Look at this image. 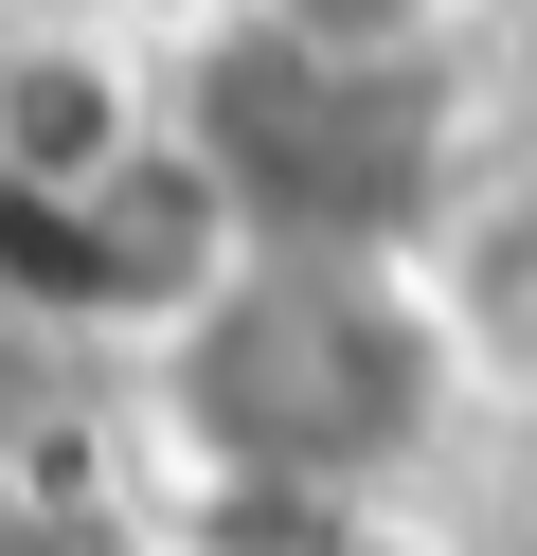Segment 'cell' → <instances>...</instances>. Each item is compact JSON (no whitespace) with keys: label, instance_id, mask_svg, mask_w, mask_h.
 <instances>
[{"label":"cell","instance_id":"obj_1","mask_svg":"<svg viewBox=\"0 0 537 556\" xmlns=\"http://www.w3.org/2000/svg\"><path fill=\"white\" fill-rule=\"evenodd\" d=\"M143 413H162L197 520H233L197 556H251V539L358 556L376 503L484 413V377L412 252H233V288L143 359Z\"/></svg>","mask_w":537,"mask_h":556},{"label":"cell","instance_id":"obj_2","mask_svg":"<svg viewBox=\"0 0 537 556\" xmlns=\"http://www.w3.org/2000/svg\"><path fill=\"white\" fill-rule=\"evenodd\" d=\"M179 126H197L215 198L251 216V252H412L430 198L465 180V73H341V54H286L215 18L179 54Z\"/></svg>","mask_w":537,"mask_h":556},{"label":"cell","instance_id":"obj_3","mask_svg":"<svg viewBox=\"0 0 537 556\" xmlns=\"http://www.w3.org/2000/svg\"><path fill=\"white\" fill-rule=\"evenodd\" d=\"M233 252H251V216L215 198V162H197V126H143L107 180H36V198H0V305H18L36 341H90V359H162L179 324H197L215 288H233Z\"/></svg>","mask_w":537,"mask_h":556},{"label":"cell","instance_id":"obj_4","mask_svg":"<svg viewBox=\"0 0 537 556\" xmlns=\"http://www.w3.org/2000/svg\"><path fill=\"white\" fill-rule=\"evenodd\" d=\"M412 269H430V305H448L465 377H484V395H537V144H465V180L430 198Z\"/></svg>","mask_w":537,"mask_h":556},{"label":"cell","instance_id":"obj_5","mask_svg":"<svg viewBox=\"0 0 537 556\" xmlns=\"http://www.w3.org/2000/svg\"><path fill=\"white\" fill-rule=\"evenodd\" d=\"M162 109H179V90L143 73V54H107V37H18V54H0V198L107 180Z\"/></svg>","mask_w":537,"mask_h":556},{"label":"cell","instance_id":"obj_6","mask_svg":"<svg viewBox=\"0 0 537 556\" xmlns=\"http://www.w3.org/2000/svg\"><path fill=\"white\" fill-rule=\"evenodd\" d=\"M233 37H286V54H341V73H465L484 0H215Z\"/></svg>","mask_w":537,"mask_h":556},{"label":"cell","instance_id":"obj_7","mask_svg":"<svg viewBox=\"0 0 537 556\" xmlns=\"http://www.w3.org/2000/svg\"><path fill=\"white\" fill-rule=\"evenodd\" d=\"M520 556H537V539H520Z\"/></svg>","mask_w":537,"mask_h":556}]
</instances>
